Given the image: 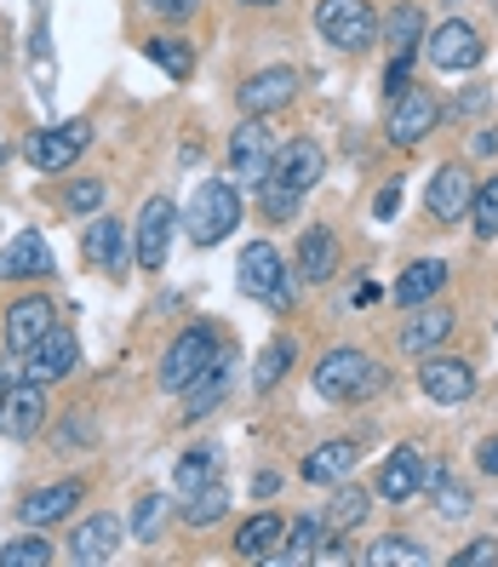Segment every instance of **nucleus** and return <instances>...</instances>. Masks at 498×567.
<instances>
[{
    "label": "nucleus",
    "instance_id": "nucleus-46",
    "mask_svg": "<svg viewBox=\"0 0 498 567\" xmlns=\"http://www.w3.org/2000/svg\"><path fill=\"white\" fill-rule=\"evenodd\" d=\"M155 516H160V498L149 493V498H144V505H138V511H132V527H138V539H149V533H155Z\"/></svg>",
    "mask_w": 498,
    "mask_h": 567
},
{
    "label": "nucleus",
    "instance_id": "nucleus-6",
    "mask_svg": "<svg viewBox=\"0 0 498 567\" xmlns=\"http://www.w3.org/2000/svg\"><path fill=\"white\" fill-rule=\"evenodd\" d=\"M315 29L339 52H367L378 41V12L367 0H315Z\"/></svg>",
    "mask_w": 498,
    "mask_h": 567
},
{
    "label": "nucleus",
    "instance_id": "nucleus-18",
    "mask_svg": "<svg viewBox=\"0 0 498 567\" xmlns=\"http://www.w3.org/2000/svg\"><path fill=\"white\" fill-rule=\"evenodd\" d=\"M121 539H126L121 516H110V511H92L86 522H75V533H70V550H63V556H70L75 567H97V561H115Z\"/></svg>",
    "mask_w": 498,
    "mask_h": 567
},
{
    "label": "nucleus",
    "instance_id": "nucleus-22",
    "mask_svg": "<svg viewBox=\"0 0 498 567\" xmlns=\"http://www.w3.org/2000/svg\"><path fill=\"white\" fill-rule=\"evenodd\" d=\"M81 498H86V482H52V487H35V493H23L18 498V522L23 527H52L63 516H75L81 511Z\"/></svg>",
    "mask_w": 498,
    "mask_h": 567
},
{
    "label": "nucleus",
    "instance_id": "nucleus-21",
    "mask_svg": "<svg viewBox=\"0 0 498 567\" xmlns=\"http://www.w3.org/2000/svg\"><path fill=\"white\" fill-rule=\"evenodd\" d=\"M52 327H58V305H52L46 292H29V298H18V305L7 310V350H12V355L35 350Z\"/></svg>",
    "mask_w": 498,
    "mask_h": 567
},
{
    "label": "nucleus",
    "instance_id": "nucleus-44",
    "mask_svg": "<svg viewBox=\"0 0 498 567\" xmlns=\"http://www.w3.org/2000/svg\"><path fill=\"white\" fill-rule=\"evenodd\" d=\"M413 86V52H395L390 58V75H384V92L395 97V92H407Z\"/></svg>",
    "mask_w": 498,
    "mask_h": 567
},
{
    "label": "nucleus",
    "instance_id": "nucleus-34",
    "mask_svg": "<svg viewBox=\"0 0 498 567\" xmlns=\"http://www.w3.org/2000/svg\"><path fill=\"white\" fill-rule=\"evenodd\" d=\"M224 516H229V487H224L218 476L184 498V527H212V522H224Z\"/></svg>",
    "mask_w": 498,
    "mask_h": 567
},
{
    "label": "nucleus",
    "instance_id": "nucleus-52",
    "mask_svg": "<svg viewBox=\"0 0 498 567\" xmlns=\"http://www.w3.org/2000/svg\"><path fill=\"white\" fill-rule=\"evenodd\" d=\"M378 298H384V292H378L373 281H361V287H355V305H361V310H367V305H378Z\"/></svg>",
    "mask_w": 498,
    "mask_h": 567
},
{
    "label": "nucleus",
    "instance_id": "nucleus-19",
    "mask_svg": "<svg viewBox=\"0 0 498 567\" xmlns=\"http://www.w3.org/2000/svg\"><path fill=\"white\" fill-rule=\"evenodd\" d=\"M81 258L92 264V270H104V276H121V270H126V258H132L126 224H121L115 213H92V229L81 236Z\"/></svg>",
    "mask_w": 498,
    "mask_h": 567
},
{
    "label": "nucleus",
    "instance_id": "nucleus-40",
    "mask_svg": "<svg viewBox=\"0 0 498 567\" xmlns=\"http://www.w3.org/2000/svg\"><path fill=\"white\" fill-rule=\"evenodd\" d=\"M429 487H436V516L442 522H464V516H470L476 511V498H470V487H464V482H453V476H429Z\"/></svg>",
    "mask_w": 498,
    "mask_h": 567
},
{
    "label": "nucleus",
    "instance_id": "nucleus-37",
    "mask_svg": "<svg viewBox=\"0 0 498 567\" xmlns=\"http://www.w3.org/2000/svg\"><path fill=\"white\" fill-rule=\"evenodd\" d=\"M470 229L476 241H498V173L492 178H476V195H470Z\"/></svg>",
    "mask_w": 498,
    "mask_h": 567
},
{
    "label": "nucleus",
    "instance_id": "nucleus-30",
    "mask_svg": "<svg viewBox=\"0 0 498 567\" xmlns=\"http://www.w3.org/2000/svg\"><path fill=\"white\" fill-rule=\"evenodd\" d=\"M361 561L367 567H424L429 550L418 539H407V533H384V539H373L367 550H361Z\"/></svg>",
    "mask_w": 498,
    "mask_h": 567
},
{
    "label": "nucleus",
    "instance_id": "nucleus-3",
    "mask_svg": "<svg viewBox=\"0 0 498 567\" xmlns=\"http://www.w3.org/2000/svg\"><path fill=\"white\" fill-rule=\"evenodd\" d=\"M236 281L247 298L270 310H292V264L281 258L276 241H247L241 247V264H236Z\"/></svg>",
    "mask_w": 498,
    "mask_h": 567
},
{
    "label": "nucleus",
    "instance_id": "nucleus-27",
    "mask_svg": "<svg viewBox=\"0 0 498 567\" xmlns=\"http://www.w3.org/2000/svg\"><path fill=\"white\" fill-rule=\"evenodd\" d=\"M447 276H453V270H447L442 258H418V264H407V270L395 276L390 298H395L402 310H413V305H429V298H436V292L447 287Z\"/></svg>",
    "mask_w": 498,
    "mask_h": 567
},
{
    "label": "nucleus",
    "instance_id": "nucleus-7",
    "mask_svg": "<svg viewBox=\"0 0 498 567\" xmlns=\"http://www.w3.org/2000/svg\"><path fill=\"white\" fill-rule=\"evenodd\" d=\"M270 166H276V132H270V121L247 115L236 132H229V184L258 189L263 178H270Z\"/></svg>",
    "mask_w": 498,
    "mask_h": 567
},
{
    "label": "nucleus",
    "instance_id": "nucleus-17",
    "mask_svg": "<svg viewBox=\"0 0 498 567\" xmlns=\"http://www.w3.org/2000/svg\"><path fill=\"white\" fill-rule=\"evenodd\" d=\"M470 195H476L470 166H464V161H442L436 178H429V189H424V207H429L436 224H458L464 213H470Z\"/></svg>",
    "mask_w": 498,
    "mask_h": 567
},
{
    "label": "nucleus",
    "instance_id": "nucleus-12",
    "mask_svg": "<svg viewBox=\"0 0 498 567\" xmlns=\"http://www.w3.org/2000/svg\"><path fill=\"white\" fill-rule=\"evenodd\" d=\"M86 138H92V121H63V126L35 132V138L23 144V155H29L35 173H70L75 155L86 150Z\"/></svg>",
    "mask_w": 498,
    "mask_h": 567
},
{
    "label": "nucleus",
    "instance_id": "nucleus-4",
    "mask_svg": "<svg viewBox=\"0 0 498 567\" xmlns=\"http://www.w3.org/2000/svg\"><path fill=\"white\" fill-rule=\"evenodd\" d=\"M224 350V339H218V327H207V321H195V327H184L173 344H166V355H160V390L166 395H184L195 379L212 367V355Z\"/></svg>",
    "mask_w": 498,
    "mask_h": 567
},
{
    "label": "nucleus",
    "instance_id": "nucleus-32",
    "mask_svg": "<svg viewBox=\"0 0 498 567\" xmlns=\"http://www.w3.org/2000/svg\"><path fill=\"white\" fill-rule=\"evenodd\" d=\"M367 511H373V493L344 476L339 493H332V505H326V533H350L355 522H367Z\"/></svg>",
    "mask_w": 498,
    "mask_h": 567
},
{
    "label": "nucleus",
    "instance_id": "nucleus-1",
    "mask_svg": "<svg viewBox=\"0 0 498 567\" xmlns=\"http://www.w3.org/2000/svg\"><path fill=\"white\" fill-rule=\"evenodd\" d=\"M384 379H390V373H384V361H373L367 350H355V344L326 350V355L310 367V384H315V395H321V402H339V408L378 395V390H384Z\"/></svg>",
    "mask_w": 498,
    "mask_h": 567
},
{
    "label": "nucleus",
    "instance_id": "nucleus-47",
    "mask_svg": "<svg viewBox=\"0 0 498 567\" xmlns=\"http://www.w3.org/2000/svg\"><path fill=\"white\" fill-rule=\"evenodd\" d=\"M487 104H492V86H470V92L453 104V115H476V110H487Z\"/></svg>",
    "mask_w": 498,
    "mask_h": 567
},
{
    "label": "nucleus",
    "instance_id": "nucleus-38",
    "mask_svg": "<svg viewBox=\"0 0 498 567\" xmlns=\"http://www.w3.org/2000/svg\"><path fill=\"white\" fill-rule=\"evenodd\" d=\"M212 471H218V447H189V453L173 464V487L189 498L195 487H207V482H212Z\"/></svg>",
    "mask_w": 498,
    "mask_h": 567
},
{
    "label": "nucleus",
    "instance_id": "nucleus-43",
    "mask_svg": "<svg viewBox=\"0 0 498 567\" xmlns=\"http://www.w3.org/2000/svg\"><path fill=\"white\" fill-rule=\"evenodd\" d=\"M492 561H498V539H470L453 556V567H492Z\"/></svg>",
    "mask_w": 498,
    "mask_h": 567
},
{
    "label": "nucleus",
    "instance_id": "nucleus-41",
    "mask_svg": "<svg viewBox=\"0 0 498 567\" xmlns=\"http://www.w3.org/2000/svg\"><path fill=\"white\" fill-rule=\"evenodd\" d=\"M92 442H97V419H92L86 408H75L70 419L58 424V453H63V458H75V453H86Z\"/></svg>",
    "mask_w": 498,
    "mask_h": 567
},
{
    "label": "nucleus",
    "instance_id": "nucleus-2",
    "mask_svg": "<svg viewBox=\"0 0 498 567\" xmlns=\"http://www.w3.org/2000/svg\"><path fill=\"white\" fill-rule=\"evenodd\" d=\"M236 224H241V184L207 178L201 189L189 195L184 229H189V241H195V247H218V241H229V236H236Z\"/></svg>",
    "mask_w": 498,
    "mask_h": 567
},
{
    "label": "nucleus",
    "instance_id": "nucleus-10",
    "mask_svg": "<svg viewBox=\"0 0 498 567\" xmlns=\"http://www.w3.org/2000/svg\"><path fill=\"white\" fill-rule=\"evenodd\" d=\"M46 430V384L18 379L0 390V436L7 442H35Z\"/></svg>",
    "mask_w": 498,
    "mask_h": 567
},
{
    "label": "nucleus",
    "instance_id": "nucleus-39",
    "mask_svg": "<svg viewBox=\"0 0 498 567\" xmlns=\"http://www.w3.org/2000/svg\"><path fill=\"white\" fill-rule=\"evenodd\" d=\"M298 202H304V195H298L292 184H281V178H263L258 184V213L270 218V224H292L298 218Z\"/></svg>",
    "mask_w": 498,
    "mask_h": 567
},
{
    "label": "nucleus",
    "instance_id": "nucleus-29",
    "mask_svg": "<svg viewBox=\"0 0 498 567\" xmlns=\"http://www.w3.org/2000/svg\"><path fill=\"white\" fill-rule=\"evenodd\" d=\"M424 35H429V23H424V12H418V0H402L390 18H378V41H384L390 52H413Z\"/></svg>",
    "mask_w": 498,
    "mask_h": 567
},
{
    "label": "nucleus",
    "instance_id": "nucleus-20",
    "mask_svg": "<svg viewBox=\"0 0 498 567\" xmlns=\"http://www.w3.org/2000/svg\"><path fill=\"white\" fill-rule=\"evenodd\" d=\"M453 327H458V316L429 298V305H413V310H407L402 332H395V344H402L407 355H429V350H442V344L453 339Z\"/></svg>",
    "mask_w": 498,
    "mask_h": 567
},
{
    "label": "nucleus",
    "instance_id": "nucleus-8",
    "mask_svg": "<svg viewBox=\"0 0 498 567\" xmlns=\"http://www.w3.org/2000/svg\"><path fill=\"white\" fill-rule=\"evenodd\" d=\"M418 390H424L436 408H464V402L476 395V367L464 361V355L429 350V355L418 361Z\"/></svg>",
    "mask_w": 498,
    "mask_h": 567
},
{
    "label": "nucleus",
    "instance_id": "nucleus-31",
    "mask_svg": "<svg viewBox=\"0 0 498 567\" xmlns=\"http://www.w3.org/2000/svg\"><path fill=\"white\" fill-rule=\"evenodd\" d=\"M52 561H58V545L46 539V527H29L0 545V567H52Z\"/></svg>",
    "mask_w": 498,
    "mask_h": 567
},
{
    "label": "nucleus",
    "instance_id": "nucleus-13",
    "mask_svg": "<svg viewBox=\"0 0 498 567\" xmlns=\"http://www.w3.org/2000/svg\"><path fill=\"white\" fill-rule=\"evenodd\" d=\"M429 47H424V58L429 63H436V70L442 75H458V70H476V63H481V35H476V23H464V18H447L442 29H429V35H424Z\"/></svg>",
    "mask_w": 498,
    "mask_h": 567
},
{
    "label": "nucleus",
    "instance_id": "nucleus-33",
    "mask_svg": "<svg viewBox=\"0 0 498 567\" xmlns=\"http://www.w3.org/2000/svg\"><path fill=\"white\" fill-rule=\"evenodd\" d=\"M292 361H298V344L292 339H270V344H263L258 350V367H252V390L258 395H270L287 373H292Z\"/></svg>",
    "mask_w": 498,
    "mask_h": 567
},
{
    "label": "nucleus",
    "instance_id": "nucleus-45",
    "mask_svg": "<svg viewBox=\"0 0 498 567\" xmlns=\"http://www.w3.org/2000/svg\"><path fill=\"white\" fill-rule=\"evenodd\" d=\"M144 7H149L155 18H166V23H184V18L195 12V0H144Z\"/></svg>",
    "mask_w": 498,
    "mask_h": 567
},
{
    "label": "nucleus",
    "instance_id": "nucleus-15",
    "mask_svg": "<svg viewBox=\"0 0 498 567\" xmlns=\"http://www.w3.org/2000/svg\"><path fill=\"white\" fill-rule=\"evenodd\" d=\"M344 270V247H339V229L326 224H310L304 236H298V252H292V276L310 281V287H326L332 276Z\"/></svg>",
    "mask_w": 498,
    "mask_h": 567
},
{
    "label": "nucleus",
    "instance_id": "nucleus-28",
    "mask_svg": "<svg viewBox=\"0 0 498 567\" xmlns=\"http://www.w3.org/2000/svg\"><path fill=\"white\" fill-rule=\"evenodd\" d=\"M361 464V447L355 442H321L315 453H304V482L315 487H339L350 471Z\"/></svg>",
    "mask_w": 498,
    "mask_h": 567
},
{
    "label": "nucleus",
    "instance_id": "nucleus-5",
    "mask_svg": "<svg viewBox=\"0 0 498 567\" xmlns=\"http://www.w3.org/2000/svg\"><path fill=\"white\" fill-rule=\"evenodd\" d=\"M442 115H447V110H442V97L413 81L407 92H395V97H390V110H384V138H390L395 150H418L429 132L442 126Z\"/></svg>",
    "mask_w": 498,
    "mask_h": 567
},
{
    "label": "nucleus",
    "instance_id": "nucleus-25",
    "mask_svg": "<svg viewBox=\"0 0 498 567\" xmlns=\"http://www.w3.org/2000/svg\"><path fill=\"white\" fill-rule=\"evenodd\" d=\"M229 384H236V350H218L207 373L184 390V419H207V413H218V408L229 402Z\"/></svg>",
    "mask_w": 498,
    "mask_h": 567
},
{
    "label": "nucleus",
    "instance_id": "nucleus-11",
    "mask_svg": "<svg viewBox=\"0 0 498 567\" xmlns=\"http://www.w3.org/2000/svg\"><path fill=\"white\" fill-rule=\"evenodd\" d=\"M173 229H178V207L166 195H149L138 207V229H132V258L138 270H160L166 252H173Z\"/></svg>",
    "mask_w": 498,
    "mask_h": 567
},
{
    "label": "nucleus",
    "instance_id": "nucleus-9",
    "mask_svg": "<svg viewBox=\"0 0 498 567\" xmlns=\"http://www.w3.org/2000/svg\"><path fill=\"white\" fill-rule=\"evenodd\" d=\"M429 458H424V447H395L384 464H378V493L373 498H384V505H413V498H424L429 493Z\"/></svg>",
    "mask_w": 498,
    "mask_h": 567
},
{
    "label": "nucleus",
    "instance_id": "nucleus-23",
    "mask_svg": "<svg viewBox=\"0 0 498 567\" xmlns=\"http://www.w3.org/2000/svg\"><path fill=\"white\" fill-rule=\"evenodd\" d=\"M270 178L292 184L298 195H310V189L326 178V155H321V144H315V138H287V144H276V166H270Z\"/></svg>",
    "mask_w": 498,
    "mask_h": 567
},
{
    "label": "nucleus",
    "instance_id": "nucleus-35",
    "mask_svg": "<svg viewBox=\"0 0 498 567\" xmlns=\"http://www.w3.org/2000/svg\"><path fill=\"white\" fill-rule=\"evenodd\" d=\"M315 550H321V522L315 516H298V522H287V539H281V550L270 561L298 567V561H315Z\"/></svg>",
    "mask_w": 498,
    "mask_h": 567
},
{
    "label": "nucleus",
    "instance_id": "nucleus-14",
    "mask_svg": "<svg viewBox=\"0 0 498 567\" xmlns=\"http://www.w3.org/2000/svg\"><path fill=\"white\" fill-rule=\"evenodd\" d=\"M81 367V339L70 327H52L46 339L35 344V350H23V379H35V384H63Z\"/></svg>",
    "mask_w": 498,
    "mask_h": 567
},
{
    "label": "nucleus",
    "instance_id": "nucleus-16",
    "mask_svg": "<svg viewBox=\"0 0 498 567\" xmlns=\"http://www.w3.org/2000/svg\"><path fill=\"white\" fill-rule=\"evenodd\" d=\"M298 97V70H287V63H270V70H258V75H247L241 81V92H236V104H241V115H258V121H270L276 110H287Z\"/></svg>",
    "mask_w": 498,
    "mask_h": 567
},
{
    "label": "nucleus",
    "instance_id": "nucleus-55",
    "mask_svg": "<svg viewBox=\"0 0 498 567\" xmlns=\"http://www.w3.org/2000/svg\"><path fill=\"white\" fill-rule=\"evenodd\" d=\"M487 7H492V18H498V0H487Z\"/></svg>",
    "mask_w": 498,
    "mask_h": 567
},
{
    "label": "nucleus",
    "instance_id": "nucleus-36",
    "mask_svg": "<svg viewBox=\"0 0 498 567\" xmlns=\"http://www.w3.org/2000/svg\"><path fill=\"white\" fill-rule=\"evenodd\" d=\"M144 58L160 63L173 81H189V75H195V52H189V41H178V35H149V41H144Z\"/></svg>",
    "mask_w": 498,
    "mask_h": 567
},
{
    "label": "nucleus",
    "instance_id": "nucleus-53",
    "mask_svg": "<svg viewBox=\"0 0 498 567\" xmlns=\"http://www.w3.org/2000/svg\"><path fill=\"white\" fill-rule=\"evenodd\" d=\"M23 379V367H12V361H0V390H7V384H18Z\"/></svg>",
    "mask_w": 498,
    "mask_h": 567
},
{
    "label": "nucleus",
    "instance_id": "nucleus-48",
    "mask_svg": "<svg viewBox=\"0 0 498 567\" xmlns=\"http://www.w3.org/2000/svg\"><path fill=\"white\" fill-rule=\"evenodd\" d=\"M476 471H481V476H492V482H498V436H487V442H481V447H476Z\"/></svg>",
    "mask_w": 498,
    "mask_h": 567
},
{
    "label": "nucleus",
    "instance_id": "nucleus-26",
    "mask_svg": "<svg viewBox=\"0 0 498 567\" xmlns=\"http://www.w3.org/2000/svg\"><path fill=\"white\" fill-rule=\"evenodd\" d=\"M281 539H287V516L281 511H258V516H247L236 527V556L241 561H270L281 550Z\"/></svg>",
    "mask_w": 498,
    "mask_h": 567
},
{
    "label": "nucleus",
    "instance_id": "nucleus-24",
    "mask_svg": "<svg viewBox=\"0 0 498 567\" xmlns=\"http://www.w3.org/2000/svg\"><path fill=\"white\" fill-rule=\"evenodd\" d=\"M41 276H52V247L41 229H18L0 247V281H41Z\"/></svg>",
    "mask_w": 498,
    "mask_h": 567
},
{
    "label": "nucleus",
    "instance_id": "nucleus-49",
    "mask_svg": "<svg viewBox=\"0 0 498 567\" xmlns=\"http://www.w3.org/2000/svg\"><path fill=\"white\" fill-rule=\"evenodd\" d=\"M470 155H498V126H476V138H470Z\"/></svg>",
    "mask_w": 498,
    "mask_h": 567
},
{
    "label": "nucleus",
    "instance_id": "nucleus-54",
    "mask_svg": "<svg viewBox=\"0 0 498 567\" xmlns=\"http://www.w3.org/2000/svg\"><path fill=\"white\" fill-rule=\"evenodd\" d=\"M247 12H263V7H281V0H241Z\"/></svg>",
    "mask_w": 498,
    "mask_h": 567
},
{
    "label": "nucleus",
    "instance_id": "nucleus-50",
    "mask_svg": "<svg viewBox=\"0 0 498 567\" xmlns=\"http://www.w3.org/2000/svg\"><path fill=\"white\" fill-rule=\"evenodd\" d=\"M395 207H402V184H384V195H378V207H373V213L390 224V218H395Z\"/></svg>",
    "mask_w": 498,
    "mask_h": 567
},
{
    "label": "nucleus",
    "instance_id": "nucleus-42",
    "mask_svg": "<svg viewBox=\"0 0 498 567\" xmlns=\"http://www.w3.org/2000/svg\"><path fill=\"white\" fill-rule=\"evenodd\" d=\"M104 202H110V184H104V178H75V184H70V195H63V207H70L75 218L104 213Z\"/></svg>",
    "mask_w": 498,
    "mask_h": 567
},
{
    "label": "nucleus",
    "instance_id": "nucleus-51",
    "mask_svg": "<svg viewBox=\"0 0 498 567\" xmlns=\"http://www.w3.org/2000/svg\"><path fill=\"white\" fill-rule=\"evenodd\" d=\"M252 493H258V498H276V493H281V471H258V476H252Z\"/></svg>",
    "mask_w": 498,
    "mask_h": 567
}]
</instances>
